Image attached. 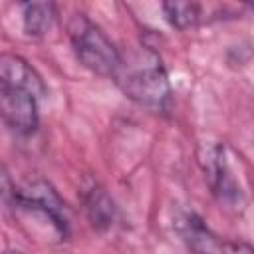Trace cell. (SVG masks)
Instances as JSON below:
<instances>
[{
    "label": "cell",
    "mask_w": 254,
    "mask_h": 254,
    "mask_svg": "<svg viewBox=\"0 0 254 254\" xmlns=\"http://www.w3.org/2000/svg\"><path fill=\"white\" fill-rule=\"evenodd\" d=\"M4 254H24V252H20V250H6Z\"/></svg>",
    "instance_id": "obj_12"
},
{
    "label": "cell",
    "mask_w": 254,
    "mask_h": 254,
    "mask_svg": "<svg viewBox=\"0 0 254 254\" xmlns=\"http://www.w3.org/2000/svg\"><path fill=\"white\" fill-rule=\"evenodd\" d=\"M2 189L8 208L22 220H32L36 230L46 234V240L60 242L69 236V216L65 202L48 181L36 179L26 185H10V179L4 173Z\"/></svg>",
    "instance_id": "obj_2"
},
{
    "label": "cell",
    "mask_w": 254,
    "mask_h": 254,
    "mask_svg": "<svg viewBox=\"0 0 254 254\" xmlns=\"http://www.w3.org/2000/svg\"><path fill=\"white\" fill-rule=\"evenodd\" d=\"M173 228L194 254H214L216 250L220 252V242L200 214L192 210H181L173 218Z\"/></svg>",
    "instance_id": "obj_7"
},
{
    "label": "cell",
    "mask_w": 254,
    "mask_h": 254,
    "mask_svg": "<svg viewBox=\"0 0 254 254\" xmlns=\"http://www.w3.org/2000/svg\"><path fill=\"white\" fill-rule=\"evenodd\" d=\"M38 97L26 89L0 83V113L6 127L18 137H30L38 131Z\"/></svg>",
    "instance_id": "obj_5"
},
{
    "label": "cell",
    "mask_w": 254,
    "mask_h": 254,
    "mask_svg": "<svg viewBox=\"0 0 254 254\" xmlns=\"http://www.w3.org/2000/svg\"><path fill=\"white\" fill-rule=\"evenodd\" d=\"M22 12V30L28 38H44L56 20V4L52 2H24L20 4Z\"/></svg>",
    "instance_id": "obj_9"
},
{
    "label": "cell",
    "mask_w": 254,
    "mask_h": 254,
    "mask_svg": "<svg viewBox=\"0 0 254 254\" xmlns=\"http://www.w3.org/2000/svg\"><path fill=\"white\" fill-rule=\"evenodd\" d=\"M220 254H254V246L242 240H228L220 244Z\"/></svg>",
    "instance_id": "obj_11"
},
{
    "label": "cell",
    "mask_w": 254,
    "mask_h": 254,
    "mask_svg": "<svg viewBox=\"0 0 254 254\" xmlns=\"http://www.w3.org/2000/svg\"><path fill=\"white\" fill-rule=\"evenodd\" d=\"M113 81L125 97L145 109L165 113L171 107L173 87L169 73L159 52L153 48L143 46L129 56H121V65L113 75Z\"/></svg>",
    "instance_id": "obj_1"
},
{
    "label": "cell",
    "mask_w": 254,
    "mask_h": 254,
    "mask_svg": "<svg viewBox=\"0 0 254 254\" xmlns=\"http://www.w3.org/2000/svg\"><path fill=\"white\" fill-rule=\"evenodd\" d=\"M0 83L26 89L34 93L38 99L48 95V87L44 83V77L38 73V69L22 56L4 52L0 56Z\"/></svg>",
    "instance_id": "obj_6"
},
{
    "label": "cell",
    "mask_w": 254,
    "mask_h": 254,
    "mask_svg": "<svg viewBox=\"0 0 254 254\" xmlns=\"http://www.w3.org/2000/svg\"><path fill=\"white\" fill-rule=\"evenodd\" d=\"M204 173H206L210 192L224 208L238 210L244 206V190L232 169V163L224 145H214L210 149L206 157Z\"/></svg>",
    "instance_id": "obj_4"
},
{
    "label": "cell",
    "mask_w": 254,
    "mask_h": 254,
    "mask_svg": "<svg viewBox=\"0 0 254 254\" xmlns=\"http://www.w3.org/2000/svg\"><path fill=\"white\" fill-rule=\"evenodd\" d=\"M67 38L75 60L95 75L111 77L121 65V52L103 32V28L93 22L87 14L75 12L67 20Z\"/></svg>",
    "instance_id": "obj_3"
},
{
    "label": "cell",
    "mask_w": 254,
    "mask_h": 254,
    "mask_svg": "<svg viewBox=\"0 0 254 254\" xmlns=\"http://www.w3.org/2000/svg\"><path fill=\"white\" fill-rule=\"evenodd\" d=\"M83 208L93 228L97 230H109L117 222V206L113 198L107 194V190L99 185H89L83 189Z\"/></svg>",
    "instance_id": "obj_8"
},
{
    "label": "cell",
    "mask_w": 254,
    "mask_h": 254,
    "mask_svg": "<svg viewBox=\"0 0 254 254\" xmlns=\"http://www.w3.org/2000/svg\"><path fill=\"white\" fill-rule=\"evenodd\" d=\"M161 10L167 24L179 32L194 28L202 20V6L196 2H163Z\"/></svg>",
    "instance_id": "obj_10"
}]
</instances>
